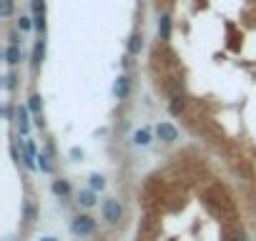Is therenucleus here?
I'll return each instance as SVG.
<instances>
[{
    "label": "nucleus",
    "instance_id": "obj_5",
    "mask_svg": "<svg viewBox=\"0 0 256 241\" xmlns=\"http://www.w3.org/2000/svg\"><path fill=\"white\" fill-rule=\"evenodd\" d=\"M43 58H46V40H43V36L36 40V46H33V58H30V68L33 70H38L40 68V63H43Z\"/></svg>",
    "mask_w": 256,
    "mask_h": 241
},
{
    "label": "nucleus",
    "instance_id": "obj_18",
    "mask_svg": "<svg viewBox=\"0 0 256 241\" xmlns=\"http://www.w3.org/2000/svg\"><path fill=\"white\" fill-rule=\"evenodd\" d=\"M90 191H103L106 188V178L100 176V174H90Z\"/></svg>",
    "mask_w": 256,
    "mask_h": 241
},
{
    "label": "nucleus",
    "instance_id": "obj_9",
    "mask_svg": "<svg viewBox=\"0 0 256 241\" xmlns=\"http://www.w3.org/2000/svg\"><path fill=\"white\" fill-rule=\"evenodd\" d=\"M28 106H18V124H20V134L23 136H28V131H30V126H28Z\"/></svg>",
    "mask_w": 256,
    "mask_h": 241
},
{
    "label": "nucleus",
    "instance_id": "obj_17",
    "mask_svg": "<svg viewBox=\"0 0 256 241\" xmlns=\"http://www.w3.org/2000/svg\"><path fill=\"white\" fill-rule=\"evenodd\" d=\"M38 166L43 174H53V166H50V154H38Z\"/></svg>",
    "mask_w": 256,
    "mask_h": 241
},
{
    "label": "nucleus",
    "instance_id": "obj_3",
    "mask_svg": "<svg viewBox=\"0 0 256 241\" xmlns=\"http://www.w3.org/2000/svg\"><path fill=\"white\" fill-rule=\"evenodd\" d=\"M156 134H158V138L164 141V144H174V141H178V128L174 126V124H158L156 126Z\"/></svg>",
    "mask_w": 256,
    "mask_h": 241
},
{
    "label": "nucleus",
    "instance_id": "obj_22",
    "mask_svg": "<svg viewBox=\"0 0 256 241\" xmlns=\"http://www.w3.org/2000/svg\"><path fill=\"white\" fill-rule=\"evenodd\" d=\"M33 26H36V30L43 36V33H46V16H33Z\"/></svg>",
    "mask_w": 256,
    "mask_h": 241
},
{
    "label": "nucleus",
    "instance_id": "obj_7",
    "mask_svg": "<svg viewBox=\"0 0 256 241\" xmlns=\"http://www.w3.org/2000/svg\"><path fill=\"white\" fill-rule=\"evenodd\" d=\"M158 36H161V40H171V16L168 13H164L158 18Z\"/></svg>",
    "mask_w": 256,
    "mask_h": 241
},
{
    "label": "nucleus",
    "instance_id": "obj_10",
    "mask_svg": "<svg viewBox=\"0 0 256 241\" xmlns=\"http://www.w3.org/2000/svg\"><path fill=\"white\" fill-rule=\"evenodd\" d=\"M134 144H136V146H148V144H151V131H148V128H138V131L134 134Z\"/></svg>",
    "mask_w": 256,
    "mask_h": 241
},
{
    "label": "nucleus",
    "instance_id": "obj_6",
    "mask_svg": "<svg viewBox=\"0 0 256 241\" xmlns=\"http://www.w3.org/2000/svg\"><path fill=\"white\" fill-rule=\"evenodd\" d=\"M141 50H144V36L136 30L128 38V56H141Z\"/></svg>",
    "mask_w": 256,
    "mask_h": 241
},
{
    "label": "nucleus",
    "instance_id": "obj_24",
    "mask_svg": "<svg viewBox=\"0 0 256 241\" xmlns=\"http://www.w3.org/2000/svg\"><path fill=\"white\" fill-rule=\"evenodd\" d=\"M16 80H18V78H16V76L10 73V76L6 78V88H8V90H13V88H16Z\"/></svg>",
    "mask_w": 256,
    "mask_h": 241
},
{
    "label": "nucleus",
    "instance_id": "obj_12",
    "mask_svg": "<svg viewBox=\"0 0 256 241\" xmlns=\"http://www.w3.org/2000/svg\"><path fill=\"white\" fill-rule=\"evenodd\" d=\"M28 108H30V113L40 116V110H43V98H40L38 93H33V96L28 98Z\"/></svg>",
    "mask_w": 256,
    "mask_h": 241
},
{
    "label": "nucleus",
    "instance_id": "obj_23",
    "mask_svg": "<svg viewBox=\"0 0 256 241\" xmlns=\"http://www.w3.org/2000/svg\"><path fill=\"white\" fill-rule=\"evenodd\" d=\"M8 40H10V46H20V30L16 28V30L8 36Z\"/></svg>",
    "mask_w": 256,
    "mask_h": 241
},
{
    "label": "nucleus",
    "instance_id": "obj_2",
    "mask_svg": "<svg viewBox=\"0 0 256 241\" xmlns=\"http://www.w3.org/2000/svg\"><path fill=\"white\" fill-rule=\"evenodd\" d=\"M100 216H103V221H108V224H118L120 216H123V206H120V201H116V198L103 201V206H100Z\"/></svg>",
    "mask_w": 256,
    "mask_h": 241
},
{
    "label": "nucleus",
    "instance_id": "obj_16",
    "mask_svg": "<svg viewBox=\"0 0 256 241\" xmlns=\"http://www.w3.org/2000/svg\"><path fill=\"white\" fill-rule=\"evenodd\" d=\"M168 110H171L174 116H181V113H184V96H176V98H171V103H168Z\"/></svg>",
    "mask_w": 256,
    "mask_h": 241
},
{
    "label": "nucleus",
    "instance_id": "obj_20",
    "mask_svg": "<svg viewBox=\"0 0 256 241\" xmlns=\"http://www.w3.org/2000/svg\"><path fill=\"white\" fill-rule=\"evenodd\" d=\"M0 16H3V18L13 16V0H0Z\"/></svg>",
    "mask_w": 256,
    "mask_h": 241
},
{
    "label": "nucleus",
    "instance_id": "obj_25",
    "mask_svg": "<svg viewBox=\"0 0 256 241\" xmlns=\"http://www.w3.org/2000/svg\"><path fill=\"white\" fill-rule=\"evenodd\" d=\"M70 156H73V158H80V156H83V151H80V148H73V151H70Z\"/></svg>",
    "mask_w": 256,
    "mask_h": 241
},
{
    "label": "nucleus",
    "instance_id": "obj_19",
    "mask_svg": "<svg viewBox=\"0 0 256 241\" xmlns=\"http://www.w3.org/2000/svg\"><path fill=\"white\" fill-rule=\"evenodd\" d=\"M168 96H171V98L184 96V86H181V80H176V78H171V80H168Z\"/></svg>",
    "mask_w": 256,
    "mask_h": 241
},
{
    "label": "nucleus",
    "instance_id": "obj_14",
    "mask_svg": "<svg viewBox=\"0 0 256 241\" xmlns=\"http://www.w3.org/2000/svg\"><path fill=\"white\" fill-rule=\"evenodd\" d=\"M78 204H80L83 208H90V206L96 204V196H93V191H80V194H78Z\"/></svg>",
    "mask_w": 256,
    "mask_h": 241
},
{
    "label": "nucleus",
    "instance_id": "obj_11",
    "mask_svg": "<svg viewBox=\"0 0 256 241\" xmlns=\"http://www.w3.org/2000/svg\"><path fill=\"white\" fill-rule=\"evenodd\" d=\"M16 28H18L20 33H30L36 26H33V18H28V16H20V18L16 20Z\"/></svg>",
    "mask_w": 256,
    "mask_h": 241
},
{
    "label": "nucleus",
    "instance_id": "obj_15",
    "mask_svg": "<svg viewBox=\"0 0 256 241\" xmlns=\"http://www.w3.org/2000/svg\"><path fill=\"white\" fill-rule=\"evenodd\" d=\"M23 221L26 224H33L36 221V206H33V201H26L23 204Z\"/></svg>",
    "mask_w": 256,
    "mask_h": 241
},
{
    "label": "nucleus",
    "instance_id": "obj_8",
    "mask_svg": "<svg viewBox=\"0 0 256 241\" xmlns=\"http://www.w3.org/2000/svg\"><path fill=\"white\" fill-rule=\"evenodd\" d=\"M20 58H23L20 46H8V48H6V63H8V66H18Z\"/></svg>",
    "mask_w": 256,
    "mask_h": 241
},
{
    "label": "nucleus",
    "instance_id": "obj_26",
    "mask_svg": "<svg viewBox=\"0 0 256 241\" xmlns=\"http://www.w3.org/2000/svg\"><path fill=\"white\" fill-rule=\"evenodd\" d=\"M40 241H58V238H56V236H43Z\"/></svg>",
    "mask_w": 256,
    "mask_h": 241
},
{
    "label": "nucleus",
    "instance_id": "obj_13",
    "mask_svg": "<svg viewBox=\"0 0 256 241\" xmlns=\"http://www.w3.org/2000/svg\"><path fill=\"white\" fill-rule=\"evenodd\" d=\"M53 194H56V196H68V194H70V184L63 181V178L53 181Z\"/></svg>",
    "mask_w": 256,
    "mask_h": 241
},
{
    "label": "nucleus",
    "instance_id": "obj_4",
    "mask_svg": "<svg viewBox=\"0 0 256 241\" xmlns=\"http://www.w3.org/2000/svg\"><path fill=\"white\" fill-rule=\"evenodd\" d=\"M113 96H116L118 100H126L128 96H131V78L120 76V78L116 80V86H113Z\"/></svg>",
    "mask_w": 256,
    "mask_h": 241
},
{
    "label": "nucleus",
    "instance_id": "obj_21",
    "mask_svg": "<svg viewBox=\"0 0 256 241\" xmlns=\"http://www.w3.org/2000/svg\"><path fill=\"white\" fill-rule=\"evenodd\" d=\"M33 16H46V0H30Z\"/></svg>",
    "mask_w": 256,
    "mask_h": 241
},
{
    "label": "nucleus",
    "instance_id": "obj_1",
    "mask_svg": "<svg viewBox=\"0 0 256 241\" xmlns=\"http://www.w3.org/2000/svg\"><path fill=\"white\" fill-rule=\"evenodd\" d=\"M96 218L93 216H88V214H80V216H76L73 218V224H70V231L76 234V236H90L93 231H96Z\"/></svg>",
    "mask_w": 256,
    "mask_h": 241
}]
</instances>
